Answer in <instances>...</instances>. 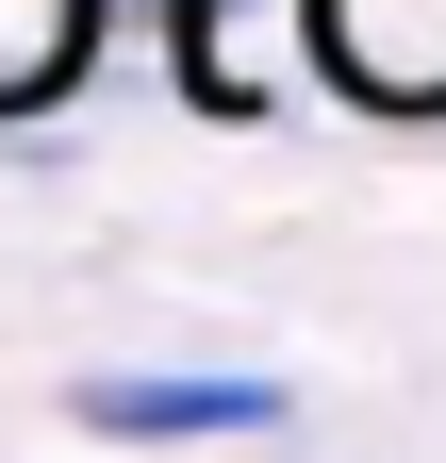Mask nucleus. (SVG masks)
<instances>
[{"label":"nucleus","instance_id":"obj_1","mask_svg":"<svg viewBox=\"0 0 446 463\" xmlns=\"http://www.w3.org/2000/svg\"><path fill=\"white\" fill-rule=\"evenodd\" d=\"M67 414L99 447H265L298 397L265 364H99V381H67Z\"/></svg>","mask_w":446,"mask_h":463},{"label":"nucleus","instance_id":"obj_2","mask_svg":"<svg viewBox=\"0 0 446 463\" xmlns=\"http://www.w3.org/2000/svg\"><path fill=\"white\" fill-rule=\"evenodd\" d=\"M298 50L364 116H446V0H298Z\"/></svg>","mask_w":446,"mask_h":463},{"label":"nucleus","instance_id":"obj_3","mask_svg":"<svg viewBox=\"0 0 446 463\" xmlns=\"http://www.w3.org/2000/svg\"><path fill=\"white\" fill-rule=\"evenodd\" d=\"M99 17L116 0H0V116H50L83 67H99Z\"/></svg>","mask_w":446,"mask_h":463}]
</instances>
